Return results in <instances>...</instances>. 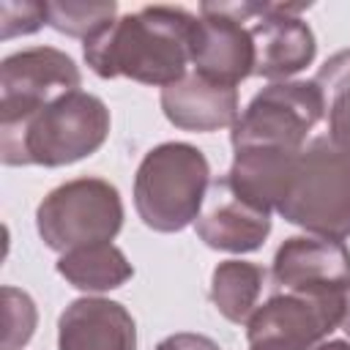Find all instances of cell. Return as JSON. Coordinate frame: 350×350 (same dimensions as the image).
<instances>
[{"label":"cell","mask_w":350,"mask_h":350,"mask_svg":"<svg viewBox=\"0 0 350 350\" xmlns=\"http://www.w3.org/2000/svg\"><path fill=\"white\" fill-rule=\"evenodd\" d=\"M197 14L180 5H145L123 14L85 44V63L101 79L129 77L167 88L186 77Z\"/></svg>","instance_id":"cell-1"},{"label":"cell","mask_w":350,"mask_h":350,"mask_svg":"<svg viewBox=\"0 0 350 350\" xmlns=\"http://www.w3.org/2000/svg\"><path fill=\"white\" fill-rule=\"evenodd\" d=\"M107 104L71 90L16 126H0V161L5 167H66L93 156L109 137Z\"/></svg>","instance_id":"cell-2"},{"label":"cell","mask_w":350,"mask_h":350,"mask_svg":"<svg viewBox=\"0 0 350 350\" xmlns=\"http://www.w3.org/2000/svg\"><path fill=\"white\" fill-rule=\"evenodd\" d=\"M211 189V164L189 142H161L150 148L134 175V208L145 227L180 232L194 224Z\"/></svg>","instance_id":"cell-3"},{"label":"cell","mask_w":350,"mask_h":350,"mask_svg":"<svg viewBox=\"0 0 350 350\" xmlns=\"http://www.w3.org/2000/svg\"><path fill=\"white\" fill-rule=\"evenodd\" d=\"M276 213L309 235L350 238V153L328 137L312 139L298 156Z\"/></svg>","instance_id":"cell-4"},{"label":"cell","mask_w":350,"mask_h":350,"mask_svg":"<svg viewBox=\"0 0 350 350\" xmlns=\"http://www.w3.org/2000/svg\"><path fill=\"white\" fill-rule=\"evenodd\" d=\"M123 227L120 191L96 175L55 186L36 208V230L52 252H74L93 243H112Z\"/></svg>","instance_id":"cell-5"},{"label":"cell","mask_w":350,"mask_h":350,"mask_svg":"<svg viewBox=\"0 0 350 350\" xmlns=\"http://www.w3.org/2000/svg\"><path fill=\"white\" fill-rule=\"evenodd\" d=\"M325 115L323 93L314 79L271 82L246 104L238 115L230 142L241 148H279L304 150L309 131Z\"/></svg>","instance_id":"cell-6"},{"label":"cell","mask_w":350,"mask_h":350,"mask_svg":"<svg viewBox=\"0 0 350 350\" xmlns=\"http://www.w3.org/2000/svg\"><path fill=\"white\" fill-rule=\"evenodd\" d=\"M221 8L238 19L252 22L254 44V74L273 82H287V77L312 66L317 55V41L312 27L298 16L306 3H221Z\"/></svg>","instance_id":"cell-7"},{"label":"cell","mask_w":350,"mask_h":350,"mask_svg":"<svg viewBox=\"0 0 350 350\" xmlns=\"http://www.w3.org/2000/svg\"><path fill=\"white\" fill-rule=\"evenodd\" d=\"M79 66L55 46L19 49L0 63V126H16L63 93L79 90Z\"/></svg>","instance_id":"cell-8"},{"label":"cell","mask_w":350,"mask_h":350,"mask_svg":"<svg viewBox=\"0 0 350 350\" xmlns=\"http://www.w3.org/2000/svg\"><path fill=\"white\" fill-rule=\"evenodd\" d=\"M345 293H273L246 320V339H279L301 350L328 339L342 325Z\"/></svg>","instance_id":"cell-9"},{"label":"cell","mask_w":350,"mask_h":350,"mask_svg":"<svg viewBox=\"0 0 350 350\" xmlns=\"http://www.w3.org/2000/svg\"><path fill=\"white\" fill-rule=\"evenodd\" d=\"M191 66L200 77L238 88L254 74V44L249 25L221 8V3H202L191 36Z\"/></svg>","instance_id":"cell-10"},{"label":"cell","mask_w":350,"mask_h":350,"mask_svg":"<svg viewBox=\"0 0 350 350\" xmlns=\"http://www.w3.org/2000/svg\"><path fill=\"white\" fill-rule=\"evenodd\" d=\"M271 279L282 293H345L350 287V249L323 235L284 238L273 254Z\"/></svg>","instance_id":"cell-11"},{"label":"cell","mask_w":350,"mask_h":350,"mask_svg":"<svg viewBox=\"0 0 350 350\" xmlns=\"http://www.w3.org/2000/svg\"><path fill=\"white\" fill-rule=\"evenodd\" d=\"M200 241L216 252H257L271 235V213L241 200L224 178L211 180L202 211L194 221Z\"/></svg>","instance_id":"cell-12"},{"label":"cell","mask_w":350,"mask_h":350,"mask_svg":"<svg viewBox=\"0 0 350 350\" xmlns=\"http://www.w3.org/2000/svg\"><path fill=\"white\" fill-rule=\"evenodd\" d=\"M57 350H137V323L118 301L77 298L57 320Z\"/></svg>","instance_id":"cell-13"},{"label":"cell","mask_w":350,"mask_h":350,"mask_svg":"<svg viewBox=\"0 0 350 350\" xmlns=\"http://www.w3.org/2000/svg\"><path fill=\"white\" fill-rule=\"evenodd\" d=\"M161 112L164 118L183 131H219L232 129L241 109H238V88H227L200 77L197 71L186 74L183 79L161 88Z\"/></svg>","instance_id":"cell-14"},{"label":"cell","mask_w":350,"mask_h":350,"mask_svg":"<svg viewBox=\"0 0 350 350\" xmlns=\"http://www.w3.org/2000/svg\"><path fill=\"white\" fill-rule=\"evenodd\" d=\"M298 156L301 150L241 148V150H232V164L224 180L241 200L252 202L260 211L273 213L284 200Z\"/></svg>","instance_id":"cell-15"},{"label":"cell","mask_w":350,"mask_h":350,"mask_svg":"<svg viewBox=\"0 0 350 350\" xmlns=\"http://www.w3.org/2000/svg\"><path fill=\"white\" fill-rule=\"evenodd\" d=\"M55 268L71 287L85 293L118 290L134 276V265L115 243H93L66 252Z\"/></svg>","instance_id":"cell-16"},{"label":"cell","mask_w":350,"mask_h":350,"mask_svg":"<svg viewBox=\"0 0 350 350\" xmlns=\"http://www.w3.org/2000/svg\"><path fill=\"white\" fill-rule=\"evenodd\" d=\"M265 287V271L249 260H224L211 273V301L230 323H246Z\"/></svg>","instance_id":"cell-17"},{"label":"cell","mask_w":350,"mask_h":350,"mask_svg":"<svg viewBox=\"0 0 350 350\" xmlns=\"http://www.w3.org/2000/svg\"><path fill=\"white\" fill-rule=\"evenodd\" d=\"M314 82L323 93V118L328 123L325 137L350 153V49L334 52L314 74Z\"/></svg>","instance_id":"cell-18"},{"label":"cell","mask_w":350,"mask_h":350,"mask_svg":"<svg viewBox=\"0 0 350 350\" xmlns=\"http://www.w3.org/2000/svg\"><path fill=\"white\" fill-rule=\"evenodd\" d=\"M118 14V3H46V25L63 36L82 38L85 44L104 33Z\"/></svg>","instance_id":"cell-19"},{"label":"cell","mask_w":350,"mask_h":350,"mask_svg":"<svg viewBox=\"0 0 350 350\" xmlns=\"http://www.w3.org/2000/svg\"><path fill=\"white\" fill-rule=\"evenodd\" d=\"M38 323V309L33 298L19 290L5 284L3 287V350H22Z\"/></svg>","instance_id":"cell-20"},{"label":"cell","mask_w":350,"mask_h":350,"mask_svg":"<svg viewBox=\"0 0 350 350\" xmlns=\"http://www.w3.org/2000/svg\"><path fill=\"white\" fill-rule=\"evenodd\" d=\"M46 25V3L33 0H3L0 3V38L8 41L14 36H30Z\"/></svg>","instance_id":"cell-21"},{"label":"cell","mask_w":350,"mask_h":350,"mask_svg":"<svg viewBox=\"0 0 350 350\" xmlns=\"http://www.w3.org/2000/svg\"><path fill=\"white\" fill-rule=\"evenodd\" d=\"M156 350H221V347L211 336H205V334H189V331H183V334L164 336L156 345Z\"/></svg>","instance_id":"cell-22"},{"label":"cell","mask_w":350,"mask_h":350,"mask_svg":"<svg viewBox=\"0 0 350 350\" xmlns=\"http://www.w3.org/2000/svg\"><path fill=\"white\" fill-rule=\"evenodd\" d=\"M249 350H301V347L279 342V339H257V342H249Z\"/></svg>","instance_id":"cell-23"},{"label":"cell","mask_w":350,"mask_h":350,"mask_svg":"<svg viewBox=\"0 0 350 350\" xmlns=\"http://www.w3.org/2000/svg\"><path fill=\"white\" fill-rule=\"evenodd\" d=\"M309 350H350V342H345V339H323Z\"/></svg>","instance_id":"cell-24"},{"label":"cell","mask_w":350,"mask_h":350,"mask_svg":"<svg viewBox=\"0 0 350 350\" xmlns=\"http://www.w3.org/2000/svg\"><path fill=\"white\" fill-rule=\"evenodd\" d=\"M347 336H350V287H347V298H345V317H342V325H339Z\"/></svg>","instance_id":"cell-25"}]
</instances>
